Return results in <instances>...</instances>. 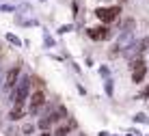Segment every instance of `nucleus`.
I'll return each instance as SVG.
<instances>
[{
	"instance_id": "1a4fd4ad",
	"label": "nucleus",
	"mask_w": 149,
	"mask_h": 136,
	"mask_svg": "<svg viewBox=\"0 0 149 136\" xmlns=\"http://www.w3.org/2000/svg\"><path fill=\"white\" fill-rule=\"evenodd\" d=\"M7 39L11 41V43H15V45H19V39H17V37H13V35H7Z\"/></svg>"
},
{
	"instance_id": "f257e3e1",
	"label": "nucleus",
	"mask_w": 149,
	"mask_h": 136,
	"mask_svg": "<svg viewBox=\"0 0 149 136\" xmlns=\"http://www.w3.org/2000/svg\"><path fill=\"white\" fill-rule=\"evenodd\" d=\"M28 93H30V78L24 76V78H19V82L13 89V97H11L13 104H15V106H22L24 99L28 97Z\"/></svg>"
},
{
	"instance_id": "7ed1b4c3",
	"label": "nucleus",
	"mask_w": 149,
	"mask_h": 136,
	"mask_svg": "<svg viewBox=\"0 0 149 136\" xmlns=\"http://www.w3.org/2000/svg\"><path fill=\"white\" fill-rule=\"evenodd\" d=\"M43 106H45V93H43V89H37V91H33V95H30L28 112L30 114H37Z\"/></svg>"
},
{
	"instance_id": "0eeeda50",
	"label": "nucleus",
	"mask_w": 149,
	"mask_h": 136,
	"mask_svg": "<svg viewBox=\"0 0 149 136\" xmlns=\"http://www.w3.org/2000/svg\"><path fill=\"white\" fill-rule=\"evenodd\" d=\"M22 114H24L22 106H13V110L9 112V119H13V121H17V119H22Z\"/></svg>"
},
{
	"instance_id": "6e6552de",
	"label": "nucleus",
	"mask_w": 149,
	"mask_h": 136,
	"mask_svg": "<svg viewBox=\"0 0 149 136\" xmlns=\"http://www.w3.org/2000/svg\"><path fill=\"white\" fill-rule=\"evenodd\" d=\"M50 123H52V119H41V121H39V128H41V130H48Z\"/></svg>"
},
{
	"instance_id": "f03ea898",
	"label": "nucleus",
	"mask_w": 149,
	"mask_h": 136,
	"mask_svg": "<svg viewBox=\"0 0 149 136\" xmlns=\"http://www.w3.org/2000/svg\"><path fill=\"white\" fill-rule=\"evenodd\" d=\"M130 69H132V82H134V84H141V82L147 78V63H145V59H143V56L132 59Z\"/></svg>"
},
{
	"instance_id": "39448f33",
	"label": "nucleus",
	"mask_w": 149,
	"mask_h": 136,
	"mask_svg": "<svg viewBox=\"0 0 149 136\" xmlns=\"http://www.w3.org/2000/svg\"><path fill=\"white\" fill-rule=\"evenodd\" d=\"M110 28H108V26H95V28H89V37L91 39H93V41H106V39H108L110 37Z\"/></svg>"
},
{
	"instance_id": "20e7f679",
	"label": "nucleus",
	"mask_w": 149,
	"mask_h": 136,
	"mask_svg": "<svg viewBox=\"0 0 149 136\" xmlns=\"http://www.w3.org/2000/svg\"><path fill=\"white\" fill-rule=\"evenodd\" d=\"M119 13H121L119 7H108V9H97V11H95L97 20H100V22H104V24L115 22V20L119 17Z\"/></svg>"
},
{
	"instance_id": "9d476101",
	"label": "nucleus",
	"mask_w": 149,
	"mask_h": 136,
	"mask_svg": "<svg viewBox=\"0 0 149 136\" xmlns=\"http://www.w3.org/2000/svg\"><path fill=\"white\" fill-rule=\"evenodd\" d=\"M106 93H108V95H112V80L106 82Z\"/></svg>"
},
{
	"instance_id": "423d86ee",
	"label": "nucleus",
	"mask_w": 149,
	"mask_h": 136,
	"mask_svg": "<svg viewBox=\"0 0 149 136\" xmlns=\"http://www.w3.org/2000/svg\"><path fill=\"white\" fill-rule=\"evenodd\" d=\"M17 82H19V67L15 65L7 71V76H4V89H15Z\"/></svg>"
}]
</instances>
